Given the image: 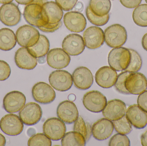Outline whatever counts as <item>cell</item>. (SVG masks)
<instances>
[{"label":"cell","instance_id":"obj_1","mask_svg":"<svg viewBox=\"0 0 147 146\" xmlns=\"http://www.w3.org/2000/svg\"><path fill=\"white\" fill-rule=\"evenodd\" d=\"M131 53L128 49L118 47L111 51L108 56L109 65L116 71H125L129 65Z\"/></svg>","mask_w":147,"mask_h":146},{"label":"cell","instance_id":"obj_2","mask_svg":"<svg viewBox=\"0 0 147 146\" xmlns=\"http://www.w3.org/2000/svg\"><path fill=\"white\" fill-rule=\"evenodd\" d=\"M104 34L105 43L111 48L121 47L126 43L127 39L126 29L119 24H115L107 27Z\"/></svg>","mask_w":147,"mask_h":146},{"label":"cell","instance_id":"obj_3","mask_svg":"<svg viewBox=\"0 0 147 146\" xmlns=\"http://www.w3.org/2000/svg\"><path fill=\"white\" fill-rule=\"evenodd\" d=\"M39 32L32 26L25 25L18 28L16 37L17 43L23 47H32L39 39Z\"/></svg>","mask_w":147,"mask_h":146},{"label":"cell","instance_id":"obj_4","mask_svg":"<svg viewBox=\"0 0 147 146\" xmlns=\"http://www.w3.org/2000/svg\"><path fill=\"white\" fill-rule=\"evenodd\" d=\"M83 103L86 109L93 113H99L103 110L107 103L106 97L98 91L86 93L83 97Z\"/></svg>","mask_w":147,"mask_h":146},{"label":"cell","instance_id":"obj_5","mask_svg":"<svg viewBox=\"0 0 147 146\" xmlns=\"http://www.w3.org/2000/svg\"><path fill=\"white\" fill-rule=\"evenodd\" d=\"M44 133L51 140L57 141L63 139L66 131L64 122L59 118L53 117L47 120L43 127Z\"/></svg>","mask_w":147,"mask_h":146},{"label":"cell","instance_id":"obj_6","mask_svg":"<svg viewBox=\"0 0 147 146\" xmlns=\"http://www.w3.org/2000/svg\"><path fill=\"white\" fill-rule=\"evenodd\" d=\"M49 81L54 89L60 92L69 91L73 83L72 75L68 71L64 70L53 72L49 76Z\"/></svg>","mask_w":147,"mask_h":146},{"label":"cell","instance_id":"obj_7","mask_svg":"<svg viewBox=\"0 0 147 146\" xmlns=\"http://www.w3.org/2000/svg\"><path fill=\"white\" fill-rule=\"evenodd\" d=\"M0 128L7 135L16 136L22 133L24 125L17 115L9 114L5 115L1 119Z\"/></svg>","mask_w":147,"mask_h":146},{"label":"cell","instance_id":"obj_8","mask_svg":"<svg viewBox=\"0 0 147 146\" xmlns=\"http://www.w3.org/2000/svg\"><path fill=\"white\" fill-rule=\"evenodd\" d=\"M41 107L35 103H29L23 106L19 112V117L25 125L32 126L38 123L42 117Z\"/></svg>","mask_w":147,"mask_h":146},{"label":"cell","instance_id":"obj_9","mask_svg":"<svg viewBox=\"0 0 147 146\" xmlns=\"http://www.w3.org/2000/svg\"><path fill=\"white\" fill-rule=\"evenodd\" d=\"M32 95L36 102L43 104L52 103L56 97L53 88L44 82H38L34 85L32 89Z\"/></svg>","mask_w":147,"mask_h":146},{"label":"cell","instance_id":"obj_10","mask_svg":"<svg viewBox=\"0 0 147 146\" xmlns=\"http://www.w3.org/2000/svg\"><path fill=\"white\" fill-rule=\"evenodd\" d=\"M125 85L130 94L140 95L147 89V79L141 73H130L126 79Z\"/></svg>","mask_w":147,"mask_h":146},{"label":"cell","instance_id":"obj_11","mask_svg":"<svg viewBox=\"0 0 147 146\" xmlns=\"http://www.w3.org/2000/svg\"><path fill=\"white\" fill-rule=\"evenodd\" d=\"M127 106L123 101L118 99H112L107 103L102 111L105 118L111 121H117L126 115Z\"/></svg>","mask_w":147,"mask_h":146},{"label":"cell","instance_id":"obj_12","mask_svg":"<svg viewBox=\"0 0 147 146\" xmlns=\"http://www.w3.org/2000/svg\"><path fill=\"white\" fill-rule=\"evenodd\" d=\"M83 39L88 49H95L100 48L104 43V32L100 27H90L84 32Z\"/></svg>","mask_w":147,"mask_h":146},{"label":"cell","instance_id":"obj_13","mask_svg":"<svg viewBox=\"0 0 147 146\" xmlns=\"http://www.w3.org/2000/svg\"><path fill=\"white\" fill-rule=\"evenodd\" d=\"M26 102V98L24 94L18 91H13L4 97L3 107L8 113H16L23 108Z\"/></svg>","mask_w":147,"mask_h":146},{"label":"cell","instance_id":"obj_14","mask_svg":"<svg viewBox=\"0 0 147 146\" xmlns=\"http://www.w3.org/2000/svg\"><path fill=\"white\" fill-rule=\"evenodd\" d=\"M47 61L51 67L55 69H62L69 65L71 58L63 49L56 48L48 51L47 56Z\"/></svg>","mask_w":147,"mask_h":146},{"label":"cell","instance_id":"obj_15","mask_svg":"<svg viewBox=\"0 0 147 146\" xmlns=\"http://www.w3.org/2000/svg\"><path fill=\"white\" fill-rule=\"evenodd\" d=\"M20 20V12L15 4L7 3L0 7V20L4 25L13 26L17 25Z\"/></svg>","mask_w":147,"mask_h":146},{"label":"cell","instance_id":"obj_16","mask_svg":"<svg viewBox=\"0 0 147 146\" xmlns=\"http://www.w3.org/2000/svg\"><path fill=\"white\" fill-rule=\"evenodd\" d=\"M63 49L71 56L80 55L85 48L83 38L78 34H71L65 37L62 44Z\"/></svg>","mask_w":147,"mask_h":146},{"label":"cell","instance_id":"obj_17","mask_svg":"<svg viewBox=\"0 0 147 146\" xmlns=\"http://www.w3.org/2000/svg\"><path fill=\"white\" fill-rule=\"evenodd\" d=\"M59 119L67 124H71L78 117V111L75 104L71 101L65 100L60 103L57 111Z\"/></svg>","mask_w":147,"mask_h":146},{"label":"cell","instance_id":"obj_18","mask_svg":"<svg viewBox=\"0 0 147 146\" xmlns=\"http://www.w3.org/2000/svg\"><path fill=\"white\" fill-rule=\"evenodd\" d=\"M72 76L74 86L79 90H87L93 84L92 73L90 70L86 67L77 68L74 71Z\"/></svg>","mask_w":147,"mask_h":146},{"label":"cell","instance_id":"obj_19","mask_svg":"<svg viewBox=\"0 0 147 146\" xmlns=\"http://www.w3.org/2000/svg\"><path fill=\"white\" fill-rule=\"evenodd\" d=\"M41 15L46 23L56 24L61 21L63 12L55 2H47L42 6Z\"/></svg>","mask_w":147,"mask_h":146},{"label":"cell","instance_id":"obj_20","mask_svg":"<svg viewBox=\"0 0 147 146\" xmlns=\"http://www.w3.org/2000/svg\"><path fill=\"white\" fill-rule=\"evenodd\" d=\"M117 78L116 71L109 66L100 68L95 75L96 83L103 88H111L115 85Z\"/></svg>","mask_w":147,"mask_h":146},{"label":"cell","instance_id":"obj_21","mask_svg":"<svg viewBox=\"0 0 147 146\" xmlns=\"http://www.w3.org/2000/svg\"><path fill=\"white\" fill-rule=\"evenodd\" d=\"M64 22L68 30L71 32L80 33L84 31L86 25V20L83 14L72 11L65 14Z\"/></svg>","mask_w":147,"mask_h":146},{"label":"cell","instance_id":"obj_22","mask_svg":"<svg viewBox=\"0 0 147 146\" xmlns=\"http://www.w3.org/2000/svg\"><path fill=\"white\" fill-rule=\"evenodd\" d=\"M114 129L113 122L103 118L98 120L93 124L92 132L95 139L98 141H104L111 136Z\"/></svg>","mask_w":147,"mask_h":146},{"label":"cell","instance_id":"obj_23","mask_svg":"<svg viewBox=\"0 0 147 146\" xmlns=\"http://www.w3.org/2000/svg\"><path fill=\"white\" fill-rule=\"evenodd\" d=\"M126 117L136 128L142 129L147 125V112L137 104L130 105L126 111Z\"/></svg>","mask_w":147,"mask_h":146},{"label":"cell","instance_id":"obj_24","mask_svg":"<svg viewBox=\"0 0 147 146\" xmlns=\"http://www.w3.org/2000/svg\"><path fill=\"white\" fill-rule=\"evenodd\" d=\"M15 61L19 68L27 70L34 69L38 64L37 58L31 55L26 47L20 48L16 51Z\"/></svg>","mask_w":147,"mask_h":146},{"label":"cell","instance_id":"obj_25","mask_svg":"<svg viewBox=\"0 0 147 146\" xmlns=\"http://www.w3.org/2000/svg\"><path fill=\"white\" fill-rule=\"evenodd\" d=\"M41 11V6L35 3H30L25 7L23 15L28 23L38 28L47 24L42 19Z\"/></svg>","mask_w":147,"mask_h":146},{"label":"cell","instance_id":"obj_26","mask_svg":"<svg viewBox=\"0 0 147 146\" xmlns=\"http://www.w3.org/2000/svg\"><path fill=\"white\" fill-rule=\"evenodd\" d=\"M50 42L47 37L40 35L37 43L27 49L31 55L36 58L44 57L48 53L50 49Z\"/></svg>","mask_w":147,"mask_h":146},{"label":"cell","instance_id":"obj_27","mask_svg":"<svg viewBox=\"0 0 147 146\" xmlns=\"http://www.w3.org/2000/svg\"><path fill=\"white\" fill-rule=\"evenodd\" d=\"M16 43L13 32L7 28L0 29V49L7 51L13 49Z\"/></svg>","mask_w":147,"mask_h":146},{"label":"cell","instance_id":"obj_28","mask_svg":"<svg viewBox=\"0 0 147 146\" xmlns=\"http://www.w3.org/2000/svg\"><path fill=\"white\" fill-rule=\"evenodd\" d=\"M89 7L93 13L103 16L109 14L111 3L110 0H90Z\"/></svg>","mask_w":147,"mask_h":146},{"label":"cell","instance_id":"obj_29","mask_svg":"<svg viewBox=\"0 0 147 146\" xmlns=\"http://www.w3.org/2000/svg\"><path fill=\"white\" fill-rule=\"evenodd\" d=\"M61 145L63 146H85L86 140L83 135L78 132H68L62 139Z\"/></svg>","mask_w":147,"mask_h":146},{"label":"cell","instance_id":"obj_30","mask_svg":"<svg viewBox=\"0 0 147 146\" xmlns=\"http://www.w3.org/2000/svg\"><path fill=\"white\" fill-rule=\"evenodd\" d=\"M133 18L137 25L147 27V4H141L136 7L133 12Z\"/></svg>","mask_w":147,"mask_h":146},{"label":"cell","instance_id":"obj_31","mask_svg":"<svg viewBox=\"0 0 147 146\" xmlns=\"http://www.w3.org/2000/svg\"><path fill=\"white\" fill-rule=\"evenodd\" d=\"M129 49L131 53V59L129 65L125 71L129 73L138 72L142 66V61L141 57L136 51L132 49Z\"/></svg>","mask_w":147,"mask_h":146},{"label":"cell","instance_id":"obj_32","mask_svg":"<svg viewBox=\"0 0 147 146\" xmlns=\"http://www.w3.org/2000/svg\"><path fill=\"white\" fill-rule=\"evenodd\" d=\"M113 123L115 130L121 134H129L133 129L132 124L125 115L119 120L114 121Z\"/></svg>","mask_w":147,"mask_h":146},{"label":"cell","instance_id":"obj_33","mask_svg":"<svg viewBox=\"0 0 147 146\" xmlns=\"http://www.w3.org/2000/svg\"><path fill=\"white\" fill-rule=\"evenodd\" d=\"M28 145L29 146H51L52 141L45 134L37 133L30 137Z\"/></svg>","mask_w":147,"mask_h":146},{"label":"cell","instance_id":"obj_34","mask_svg":"<svg viewBox=\"0 0 147 146\" xmlns=\"http://www.w3.org/2000/svg\"><path fill=\"white\" fill-rule=\"evenodd\" d=\"M86 15L90 22L98 26H103L107 24L109 19V14L103 16H98L92 13L89 6L86 9Z\"/></svg>","mask_w":147,"mask_h":146},{"label":"cell","instance_id":"obj_35","mask_svg":"<svg viewBox=\"0 0 147 146\" xmlns=\"http://www.w3.org/2000/svg\"><path fill=\"white\" fill-rule=\"evenodd\" d=\"M130 73L129 72L125 71L117 75V79L115 84V87L116 90L120 93L126 95L130 94L126 89L125 85L126 79Z\"/></svg>","mask_w":147,"mask_h":146},{"label":"cell","instance_id":"obj_36","mask_svg":"<svg viewBox=\"0 0 147 146\" xmlns=\"http://www.w3.org/2000/svg\"><path fill=\"white\" fill-rule=\"evenodd\" d=\"M109 146H129L130 142L129 139L125 135L118 133L112 136L109 142Z\"/></svg>","mask_w":147,"mask_h":146},{"label":"cell","instance_id":"obj_37","mask_svg":"<svg viewBox=\"0 0 147 146\" xmlns=\"http://www.w3.org/2000/svg\"><path fill=\"white\" fill-rule=\"evenodd\" d=\"M74 131L78 132L83 135L86 141L87 137V127L84 119L81 116L78 117L77 120L74 122Z\"/></svg>","mask_w":147,"mask_h":146},{"label":"cell","instance_id":"obj_38","mask_svg":"<svg viewBox=\"0 0 147 146\" xmlns=\"http://www.w3.org/2000/svg\"><path fill=\"white\" fill-rule=\"evenodd\" d=\"M11 69L6 62L0 60V81L6 80L10 76Z\"/></svg>","mask_w":147,"mask_h":146},{"label":"cell","instance_id":"obj_39","mask_svg":"<svg viewBox=\"0 0 147 146\" xmlns=\"http://www.w3.org/2000/svg\"><path fill=\"white\" fill-rule=\"evenodd\" d=\"M78 0H55L56 3L63 10L69 11L73 9Z\"/></svg>","mask_w":147,"mask_h":146},{"label":"cell","instance_id":"obj_40","mask_svg":"<svg viewBox=\"0 0 147 146\" xmlns=\"http://www.w3.org/2000/svg\"><path fill=\"white\" fill-rule=\"evenodd\" d=\"M62 25V21H60L56 24H49L47 23L43 26L38 27L40 30L44 32L52 33L54 32L57 30H58Z\"/></svg>","mask_w":147,"mask_h":146},{"label":"cell","instance_id":"obj_41","mask_svg":"<svg viewBox=\"0 0 147 146\" xmlns=\"http://www.w3.org/2000/svg\"><path fill=\"white\" fill-rule=\"evenodd\" d=\"M137 104L142 109L147 112V91L140 94L137 99Z\"/></svg>","mask_w":147,"mask_h":146},{"label":"cell","instance_id":"obj_42","mask_svg":"<svg viewBox=\"0 0 147 146\" xmlns=\"http://www.w3.org/2000/svg\"><path fill=\"white\" fill-rule=\"evenodd\" d=\"M121 3L127 8H136L140 5L142 0H120Z\"/></svg>","mask_w":147,"mask_h":146},{"label":"cell","instance_id":"obj_43","mask_svg":"<svg viewBox=\"0 0 147 146\" xmlns=\"http://www.w3.org/2000/svg\"><path fill=\"white\" fill-rule=\"evenodd\" d=\"M86 127H87V137H86V141H88L90 138L92 134V128L91 125H90L89 123H86Z\"/></svg>","mask_w":147,"mask_h":146},{"label":"cell","instance_id":"obj_44","mask_svg":"<svg viewBox=\"0 0 147 146\" xmlns=\"http://www.w3.org/2000/svg\"><path fill=\"white\" fill-rule=\"evenodd\" d=\"M141 141L142 146H147V130L142 135Z\"/></svg>","mask_w":147,"mask_h":146},{"label":"cell","instance_id":"obj_45","mask_svg":"<svg viewBox=\"0 0 147 146\" xmlns=\"http://www.w3.org/2000/svg\"><path fill=\"white\" fill-rule=\"evenodd\" d=\"M16 2L22 5H28L32 3L34 0H15Z\"/></svg>","mask_w":147,"mask_h":146},{"label":"cell","instance_id":"obj_46","mask_svg":"<svg viewBox=\"0 0 147 146\" xmlns=\"http://www.w3.org/2000/svg\"><path fill=\"white\" fill-rule=\"evenodd\" d=\"M142 43V45L144 49L147 51V33L143 36Z\"/></svg>","mask_w":147,"mask_h":146},{"label":"cell","instance_id":"obj_47","mask_svg":"<svg viewBox=\"0 0 147 146\" xmlns=\"http://www.w3.org/2000/svg\"><path fill=\"white\" fill-rule=\"evenodd\" d=\"M47 2V0H34L32 3H35L42 7V6Z\"/></svg>","mask_w":147,"mask_h":146},{"label":"cell","instance_id":"obj_48","mask_svg":"<svg viewBox=\"0 0 147 146\" xmlns=\"http://www.w3.org/2000/svg\"><path fill=\"white\" fill-rule=\"evenodd\" d=\"M6 144V139L3 135L0 133V146L5 145Z\"/></svg>","mask_w":147,"mask_h":146},{"label":"cell","instance_id":"obj_49","mask_svg":"<svg viewBox=\"0 0 147 146\" xmlns=\"http://www.w3.org/2000/svg\"><path fill=\"white\" fill-rule=\"evenodd\" d=\"M75 7V9L78 10H80V9H83V3H82L79 2L77 4H76Z\"/></svg>","mask_w":147,"mask_h":146},{"label":"cell","instance_id":"obj_50","mask_svg":"<svg viewBox=\"0 0 147 146\" xmlns=\"http://www.w3.org/2000/svg\"><path fill=\"white\" fill-rule=\"evenodd\" d=\"M68 99L69 101L73 102V101H75L76 99V96L74 94H70L68 97Z\"/></svg>","mask_w":147,"mask_h":146},{"label":"cell","instance_id":"obj_51","mask_svg":"<svg viewBox=\"0 0 147 146\" xmlns=\"http://www.w3.org/2000/svg\"><path fill=\"white\" fill-rule=\"evenodd\" d=\"M13 0H0L1 4H7L10 3L13 1Z\"/></svg>","mask_w":147,"mask_h":146},{"label":"cell","instance_id":"obj_52","mask_svg":"<svg viewBox=\"0 0 147 146\" xmlns=\"http://www.w3.org/2000/svg\"><path fill=\"white\" fill-rule=\"evenodd\" d=\"M145 1H146V2L147 3V0H145Z\"/></svg>","mask_w":147,"mask_h":146}]
</instances>
